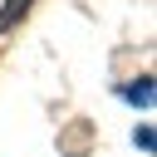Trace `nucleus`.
<instances>
[{
    "label": "nucleus",
    "instance_id": "f257e3e1",
    "mask_svg": "<svg viewBox=\"0 0 157 157\" xmlns=\"http://www.w3.org/2000/svg\"><path fill=\"white\" fill-rule=\"evenodd\" d=\"M128 98H132L137 108H152V78H137V83H128Z\"/></svg>",
    "mask_w": 157,
    "mask_h": 157
},
{
    "label": "nucleus",
    "instance_id": "f03ea898",
    "mask_svg": "<svg viewBox=\"0 0 157 157\" xmlns=\"http://www.w3.org/2000/svg\"><path fill=\"white\" fill-rule=\"evenodd\" d=\"M25 10H29V0H10V5L0 10V29H10V25H15L20 15H25Z\"/></svg>",
    "mask_w": 157,
    "mask_h": 157
}]
</instances>
